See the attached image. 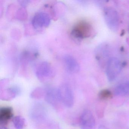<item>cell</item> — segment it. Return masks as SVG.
<instances>
[{
	"instance_id": "obj_15",
	"label": "cell",
	"mask_w": 129,
	"mask_h": 129,
	"mask_svg": "<svg viewBox=\"0 0 129 129\" xmlns=\"http://www.w3.org/2000/svg\"><path fill=\"white\" fill-rule=\"evenodd\" d=\"M128 30H129V28H128Z\"/></svg>"
},
{
	"instance_id": "obj_2",
	"label": "cell",
	"mask_w": 129,
	"mask_h": 129,
	"mask_svg": "<svg viewBox=\"0 0 129 129\" xmlns=\"http://www.w3.org/2000/svg\"><path fill=\"white\" fill-rule=\"evenodd\" d=\"M103 15L106 23L109 28L114 32L119 28V18L117 11L111 7H106L103 10Z\"/></svg>"
},
{
	"instance_id": "obj_14",
	"label": "cell",
	"mask_w": 129,
	"mask_h": 129,
	"mask_svg": "<svg viewBox=\"0 0 129 129\" xmlns=\"http://www.w3.org/2000/svg\"><path fill=\"white\" fill-rule=\"evenodd\" d=\"M108 129L104 125H101L99 126V129Z\"/></svg>"
},
{
	"instance_id": "obj_9",
	"label": "cell",
	"mask_w": 129,
	"mask_h": 129,
	"mask_svg": "<svg viewBox=\"0 0 129 129\" xmlns=\"http://www.w3.org/2000/svg\"><path fill=\"white\" fill-rule=\"evenodd\" d=\"M45 98L47 102L52 106H56L59 102H61L57 89H48L45 94Z\"/></svg>"
},
{
	"instance_id": "obj_3",
	"label": "cell",
	"mask_w": 129,
	"mask_h": 129,
	"mask_svg": "<svg viewBox=\"0 0 129 129\" xmlns=\"http://www.w3.org/2000/svg\"><path fill=\"white\" fill-rule=\"evenodd\" d=\"M122 68L121 62L115 57L109 58L106 64V74L109 81L112 82L117 77Z\"/></svg>"
},
{
	"instance_id": "obj_12",
	"label": "cell",
	"mask_w": 129,
	"mask_h": 129,
	"mask_svg": "<svg viewBox=\"0 0 129 129\" xmlns=\"http://www.w3.org/2000/svg\"><path fill=\"white\" fill-rule=\"evenodd\" d=\"M14 126L16 129H22L25 125V120L20 116H16L13 118Z\"/></svg>"
},
{
	"instance_id": "obj_8",
	"label": "cell",
	"mask_w": 129,
	"mask_h": 129,
	"mask_svg": "<svg viewBox=\"0 0 129 129\" xmlns=\"http://www.w3.org/2000/svg\"><path fill=\"white\" fill-rule=\"evenodd\" d=\"M64 62L66 69L71 73H76L80 70L79 64L72 56L66 55L64 56Z\"/></svg>"
},
{
	"instance_id": "obj_13",
	"label": "cell",
	"mask_w": 129,
	"mask_h": 129,
	"mask_svg": "<svg viewBox=\"0 0 129 129\" xmlns=\"http://www.w3.org/2000/svg\"><path fill=\"white\" fill-rule=\"evenodd\" d=\"M99 97L101 100H108L112 98V94L109 90L103 89L99 93Z\"/></svg>"
},
{
	"instance_id": "obj_4",
	"label": "cell",
	"mask_w": 129,
	"mask_h": 129,
	"mask_svg": "<svg viewBox=\"0 0 129 129\" xmlns=\"http://www.w3.org/2000/svg\"><path fill=\"white\" fill-rule=\"evenodd\" d=\"M57 89L61 102L68 108L72 107L74 102V97L70 87L67 85H63Z\"/></svg>"
},
{
	"instance_id": "obj_1",
	"label": "cell",
	"mask_w": 129,
	"mask_h": 129,
	"mask_svg": "<svg viewBox=\"0 0 129 129\" xmlns=\"http://www.w3.org/2000/svg\"><path fill=\"white\" fill-rule=\"evenodd\" d=\"M92 31L91 25L87 22L81 21L74 26L71 32V36L74 40L80 41L89 37L92 35Z\"/></svg>"
},
{
	"instance_id": "obj_6",
	"label": "cell",
	"mask_w": 129,
	"mask_h": 129,
	"mask_svg": "<svg viewBox=\"0 0 129 129\" xmlns=\"http://www.w3.org/2000/svg\"><path fill=\"white\" fill-rule=\"evenodd\" d=\"M50 18L47 13L39 12L37 13L33 18L32 24L33 27L37 29L47 27L50 23Z\"/></svg>"
},
{
	"instance_id": "obj_5",
	"label": "cell",
	"mask_w": 129,
	"mask_h": 129,
	"mask_svg": "<svg viewBox=\"0 0 129 129\" xmlns=\"http://www.w3.org/2000/svg\"><path fill=\"white\" fill-rule=\"evenodd\" d=\"M80 123L82 129H95V120L92 113L86 109L81 114Z\"/></svg>"
},
{
	"instance_id": "obj_10",
	"label": "cell",
	"mask_w": 129,
	"mask_h": 129,
	"mask_svg": "<svg viewBox=\"0 0 129 129\" xmlns=\"http://www.w3.org/2000/svg\"><path fill=\"white\" fill-rule=\"evenodd\" d=\"M13 116V109L11 107H3L0 110V122L6 125Z\"/></svg>"
},
{
	"instance_id": "obj_11",
	"label": "cell",
	"mask_w": 129,
	"mask_h": 129,
	"mask_svg": "<svg viewBox=\"0 0 129 129\" xmlns=\"http://www.w3.org/2000/svg\"><path fill=\"white\" fill-rule=\"evenodd\" d=\"M115 95L120 96H129V81L119 84L116 87L114 90Z\"/></svg>"
},
{
	"instance_id": "obj_7",
	"label": "cell",
	"mask_w": 129,
	"mask_h": 129,
	"mask_svg": "<svg viewBox=\"0 0 129 129\" xmlns=\"http://www.w3.org/2000/svg\"><path fill=\"white\" fill-rule=\"evenodd\" d=\"M52 74V67L47 62H43L40 64L36 70L37 76L41 80H44L51 77Z\"/></svg>"
}]
</instances>
